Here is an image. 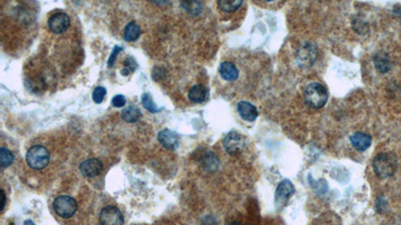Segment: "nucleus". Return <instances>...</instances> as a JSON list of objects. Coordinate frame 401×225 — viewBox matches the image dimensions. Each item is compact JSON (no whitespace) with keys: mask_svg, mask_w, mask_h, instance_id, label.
I'll return each mask as SVG.
<instances>
[{"mask_svg":"<svg viewBox=\"0 0 401 225\" xmlns=\"http://www.w3.org/2000/svg\"><path fill=\"white\" fill-rule=\"evenodd\" d=\"M141 103H142L143 107L147 110H149L150 112H152V113H157V112H159L161 110V108H159L157 106V104L155 103V101L153 100L152 96L150 94H148V93H143L141 95Z\"/></svg>","mask_w":401,"mask_h":225,"instance_id":"412c9836","label":"nucleus"},{"mask_svg":"<svg viewBox=\"0 0 401 225\" xmlns=\"http://www.w3.org/2000/svg\"><path fill=\"white\" fill-rule=\"evenodd\" d=\"M158 139H159L160 143L167 149L174 150V149L178 148V134L175 131L171 130V129H164V130H162L159 133Z\"/></svg>","mask_w":401,"mask_h":225,"instance_id":"9b49d317","label":"nucleus"},{"mask_svg":"<svg viewBox=\"0 0 401 225\" xmlns=\"http://www.w3.org/2000/svg\"><path fill=\"white\" fill-rule=\"evenodd\" d=\"M141 116L140 110L136 106H128L122 112V117L126 122L134 123L139 120Z\"/></svg>","mask_w":401,"mask_h":225,"instance_id":"a211bd4d","label":"nucleus"},{"mask_svg":"<svg viewBox=\"0 0 401 225\" xmlns=\"http://www.w3.org/2000/svg\"><path fill=\"white\" fill-rule=\"evenodd\" d=\"M53 209L58 216L62 218H69L77 212L78 203L72 197L61 195L55 198L53 202Z\"/></svg>","mask_w":401,"mask_h":225,"instance_id":"20e7f679","label":"nucleus"},{"mask_svg":"<svg viewBox=\"0 0 401 225\" xmlns=\"http://www.w3.org/2000/svg\"><path fill=\"white\" fill-rule=\"evenodd\" d=\"M242 4L243 1L241 0H221L218 2V6L226 12H233L237 10Z\"/></svg>","mask_w":401,"mask_h":225,"instance_id":"aec40b11","label":"nucleus"},{"mask_svg":"<svg viewBox=\"0 0 401 225\" xmlns=\"http://www.w3.org/2000/svg\"><path fill=\"white\" fill-rule=\"evenodd\" d=\"M374 65L380 73H387L391 69V61L389 55L385 51L377 52L373 57Z\"/></svg>","mask_w":401,"mask_h":225,"instance_id":"f8f14e48","label":"nucleus"},{"mask_svg":"<svg viewBox=\"0 0 401 225\" xmlns=\"http://www.w3.org/2000/svg\"><path fill=\"white\" fill-rule=\"evenodd\" d=\"M209 90L202 84H197L193 86L189 91V98L195 103H201L208 99Z\"/></svg>","mask_w":401,"mask_h":225,"instance_id":"2eb2a0df","label":"nucleus"},{"mask_svg":"<svg viewBox=\"0 0 401 225\" xmlns=\"http://www.w3.org/2000/svg\"><path fill=\"white\" fill-rule=\"evenodd\" d=\"M121 51H123V47H121V46H118V45H116V46L114 47V49H113V52H112V54H111V57H110V59H108V62H107V64H108V67H112V66H114V64H115V61H116V59H117V56H118V54H119Z\"/></svg>","mask_w":401,"mask_h":225,"instance_id":"a878e982","label":"nucleus"},{"mask_svg":"<svg viewBox=\"0 0 401 225\" xmlns=\"http://www.w3.org/2000/svg\"><path fill=\"white\" fill-rule=\"evenodd\" d=\"M23 225H35L31 220H25Z\"/></svg>","mask_w":401,"mask_h":225,"instance_id":"cd10ccee","label":"nucleus"},{"mask_svg":"<svg viewBox=\"0 0 401 225\" xmlns=\"http://www.w3.org/2000/svg\"><path fill=\"white\" fill-rule=\"evenodd\" d=\"M223 145L225 150L230 155H236L243 151L245 147V138L237 131H231L224 138Z\"/></svg>","mask_w":401,"mask_h":225,"instance_id":"39448f33","label":"nucleus"},{"mask_svg":"<svg viewBox=\"0 0 401 225\" xmlns=\"http://www.w3.org/2000/svg\"><path fill=\"white\" fill-rule=\"evenodd\" d=\"M14 159L13 154L6 148L1 147L0 149V163H1V167L2 168H6L8 167L12 161Z\"/></svg>","mask_w":401,"mask_h":225,"instance_id":"4be33fe9","label":"nucleus"},{"mask_svg":"<svg viewBox=\"0 0 401 225\" xmlns=\"http://www.w3.org/2000/svg\"><path fill=\"white\" fill-rule=\"evenodd\" d=\"M101 225H124L123 213L115 206L104 207L99 214Z\"/></svg>","mask_w":401,"mask_h":225,"instance_id":"0eeeda50","label":"nucleus"},{"mask_svg":"<svg viewBox=\"0 0 401 225\" xmlns=\"http://www.w3.org/2000/svg\"><path fill=\"white\" fill-rule=\"evenodd\" d=\"M80 171L85 177H95L102 171V163L96 158L85 160L80 165Z\"/></svg>","mask_w":401,"mask_h":225,"instance_id":"1a4fd4ad","label":"nucleus"},{"mask_svg":"<svg viewBox=\"0 0 401 225\" xmlns=\"http://www.w3.org/2000/svg\"><path fill=\"white\" fill-rule=\"evenodd\" d=\"M295 187L293 183L288 179L281 181L277 187L275 193V205L278 209H281L285 206L289 198L294 194Z\"/></svg>","mask_w":401,"mask_h":225,"instance_id":"423d86ee","label":"nucleus"},{"mask_svg":"<svg viewBox=\"0 0 401 225\" xmlns=\"http://www.w3.org/2000/svg\"><path fill=\"white\" fill-rule=\"evenodd\" d=\"M203 166L207 171H216L219 168V158L213 152H207L203 158Z\"/></svg>","mask_w":401,"mask_h":225,"instance_id":"f3484780","label":"nucleus"},{"mask_svg":"<svg viewBox=\"0 0 401 225\" xmlns=\"http://www.w3.org/2000/svg\"><path fill=\"white\" fill-rule=\"evenodd\" d=\"M1 196H2V206H1V210H3L4 206H5V193L3 190H1Z\"/></svg>","mask_w":401,"mask_h":225,"instance_id":"bb28decb","label":"nucleus"},{"mask_svg":"<svg viewBox=\"0 0 401 225\" xmlns=\"http://www.w3.org/2000/svg\"><path fill=\"white\" fill-rule=\"evenodd\" d=\"M375 174L380 178L392 176L397 169V157L390 152L378 154L372 163Z\"/></svg>","mask_w":401,"mask_h":225,"instance_id":"f257e3e1","label":"nucleus"},{"mask_svg":"<svg viewBox=\"0 0 401 225\" xmlns=\"http://www.w3.org/2000/svg\"><path fill=\"white\" fill-rule=\"evenodd\" d=\"M126 102H127L126 97H125L124 95H122V94L116 95V96L113 98V100H112V104H113L115 107H117V108H120V107L125 106V105H126Z\"/></svg>","mask_w":401,"mask_h":225,"instance_id":"393cba45","label":"nucleus"},{"mask_svg":"<svg viewBox=\"0 0 401 225\" xmlns=\"http://www.w3.org/2000/svg\"><path fill=\"white\" fill-rule=\"evenodd\" d=\"M240 116L246 121H254L259 115V112L255 105L248 101H241L237 106Z\"/></svg>","mask_w":401,"mask_h":225,"instance_id":"9d476101","label":"nucleus"},{"mask_svg":"<svg viewBox=\"0 0 401 225\" xmlns=\"http://www.w3.org/2000/svg\"><path fill=\"white\" fill-rule=\"evenodd\" d=\"M105 94H106V89L104 87L98 86V87H96L95 89L93 90V92H92V99H93V101L95 103L99 104V103H101L103 101Z\"/></svg>","mask_w":401,"mask_h":225,"instance_id":"5701e85b","label":"nucleus"},{"mask_svg":"<svg viewBox=\"0 0 401 225\" xmlns=\"http://www.w3.org/2000/svg\"><path fill=\"white\" fill-rule=\"evenodd\" d=\"M220 74L227 81H235L239 77V70L235 64L229 61H225L221 63L219 68Z\"/></svg>","mask_w":401,"mask_h":225,"instance_id":"4468645a","label":"nucleus"},{"mask_svg":"<svg viewBox=\"0 0 401 225\" xmlns=\"http://www.w3.org/2000/svg\"><path fill=\"white\" fill-rule=\"evenodd\" d=\"M124 64H125V68H124L123 71H122V73H123L124 75H128L129 72L134 71L135 68H136V66H137L136 61L134 60L133 57H128V58L126 59V61H125Z\"/></svg>","mask_w":401,"mask_h":225,"instance_id":"b1692460","label":"nucleus"},{"mask_svg":"<svg viewBox=\"0 0 401 225\" xmlns=\"http://www.w3.org/2000/svg\"><path fill=\"white\" fill-rule=\"evenodd\" d=\"M49 159V152L43 145L32 146L26 153V162L32 169H44L47 166Z\"/></svg>","mask_w":401,"mask_h":225,"instance_id":"7ed1b4c3","label":"nucleus"},{"mask_svg":"<svg viewBox=\"0 0 401 225\" xmlns=\"http://www.w3.org/2000/svg\"><path fill=\"white\" fill-rule=\"evenodd\" d=\"M140 32H141L140 31V27L135 22L132 21L125 28L124 38H125L126 41L133 42V41H135L139 37Z\"/></svg>","mask_w":401,"mask_h":225,"instance_id":"dca6fc26","label":"nucleus"},{"mask_svg":"<svg viewBox=\"0 0 401 225\" xmlns=\"http://www.w3.org/2000/svg\"><path fill=\"white\" fill-rule=\"evenodd\" d=\"M180 5L187 12L194 16L201 14L203 11V4L199 1H184Z\"/></svg>","mask_w":401,"mask_h":225,"instance_id":"6ab92c4d","label":"nucleus"},{"mask_svg":"<svg viewBox=\"0 0 401 225\" xmlns=\"http://www.w3.org/2000/svg\"><path fill=\"white\" fill-rule=\"evenodd\" d=\"M350 141L353 147L358 151H365L371 145L372 138L370 135L363 133V132H356L355 134L350 137Z\"/></svg>","mask_w":401,"mask_h":225,"instance_id":"ddd939ff","label":"nucleus"},{"mask_svg":"<svg viewBox=\"0 0 401 225\" xmlns=\"http://www.w3.org/2000/svg\"><path fill=\"white\" fill-rule=\"evenodd\" d=\"M227 225H242L241 223H239V222H230V223H228Z\"/></svg>","mask_w":401,"mask_h":225,"instance_id":"c85d7f7f","label":"nucleus"},{"mask_svg":"<svg viewBox=\"0 0 401 225\" xmlns=\"http://www.w3.org/2000/svg\"><path fill=\"white\" fill-rule=\"evenodd\" d=\"M304 98L307 104L313 108H321L328 100V92L322 84L312 82L305 88Z\"/></svg>","mask_w":401,"mask_h":225,"instance_id":"f03ea898","label":"nucleus"},{"mask_svg":"<svg viewBox=\"0 0 401 225\" xmlns=\"http://www.w3.org/2000/svg\"><path fill=\"white\" fill-rule=\"evenodd\" d=\"M70 25V18L66 13L58 12L51 15L48 19L49 29L56 34L63 33Z\"/></svg>","mask_w":401,"mask_h":225,"instance_id":"6e6552de","label":"nucleus"}]
</instances>
